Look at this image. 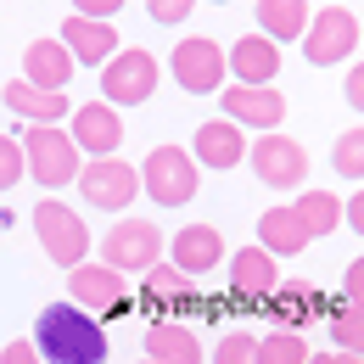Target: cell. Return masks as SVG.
Segmentation results:
<instances>
[{
  "label": "cell",
  "mask_w": 364,
  "mask_h": 364,
  "mask_svg": "<svg viewBox=\"0 0 364 364\" xmlns=\"http://www.w3.org/2000/svg\"><path fill=\"white\" fill-rule=\"evenodd\" d=\"M34 348L46 364H107L112 342H107V325L90 319L85 309H73L68 297L46 303L34 319Z\"/></svg>",
  "instance_id": "obj_1"
},
{
  "label": "cell",
  "mask_w": 364,
  "mask_h": 364,
  "mask_svg": "<svg viewBox=\"0 0 364 364\" xmlns=\"http://www.w3.org/2000/svg\"><path fill=\"white\" fill-rule=\"evenodd\" d=\"M196 185H202V168L191 157V146H151V157L140 163V191L157 202V208H185L196 202Z\"/></svg>",
  "instance_id": "obj_2"
},
{
  "label": "cell",
  "mask_w": 364,
  "mask_h": 364,
  "mask_svg": "<svg viewBox=\"0 0 364 364\" xmlns=\"http://www.w3.org/2000/svg\"><path fill=\"white\" fill-rule=\"evenodd\" d=\"M23 146V157H28V180L40 185V191H62V185H79V168H85V157H79V146L68 129H23L17 135Z\"/></svg>",
  "instance_id": "obj_3"
},
{
  "label": "cell",
  "mask_w": 364,
  "mask_h": 364,
  "mask_svg": "<svg viewBox=\"0 0 364 364\" xmlns=\"http://www.w3.org/2000/svg\"><path fill=\"white\" fill-rule=\"evenodd\" d=\"M163 252H168V235L151 225V219H118V225L101 235V264L112 274H146L163 264Z\"/></svg>",
  "instance_id": "obj_4"
},
{
  "label": "cell",
  "mask_w": 364,
  "mask_h": 364,
  "mask_svg": "<svg viewBox=\"0 0 364 364\" xmlns=\"http://www.w3.org/2000/svg\"><path fill=\"white\" fill-rule=\"evenodd\" d=\"M34 235H40L50 264H62V269L90 264V225H85L68 202H50V196L34 202Z\"/></svg>",
  "instance_id": "obj_5"
},
{
  "label": "cell",
  "mask_w": 364,
  "mask_h": 364,
  "mask_svg": "<svg viewBox=\"0 0 364 364\" xmlns=\"http://www.w3.org/2000/svg\"><path fill=\"white\" fill-rule=\"evenodd\" d=\"M157 79H163L157 56L146 46H124L101 68V101H107V107H140V101L157 95Z\"/></svg>",
  "instance_id": "obj_6"
},
{
  "label": "cell",
  "mask_w": 364,
  "mask_h": 364,
  "mask_svg": "<svg viewBox=\"0 0 364 364\" xmlns=\"http://www.w3.org/2000/svg\"><path fill=\"white\" fill-rule=\"evenodd\" d=\"M168 73L185 95H219L225 90V46L208 40V34H185L180 46L168 50Z\"/></svg>",
  "instance_id": "obj_7"
},
{
  "label": "cell",
  "mask_w": 364,
  "mask_h": 364,
  "mask_svg": "<svg viewBox=\"0 0 364 364\" xmlns=\"http://www.w3.org/2000/svg\"><path fill=\"white\" fill-rule=\"evenodd\" d=\"M68 303L73 309H85L90 319H124L135 303H129V291H124V274H112L107 264H79V269H68Z\"/></svg>",
  "instance_id": "obj_8"
},
{
  "label": "cell",
  "mask_w": 364,
  "mask_h": 364,
  "mask_svg": "<svg viewBox=\"0 0 364 364\" xmlns=\"http://www.w3.org/2000/svg\"><path fill=\"white\" fill-rule=\"evenodd\" d=\"M359 50V17L348 6H319L309 34H303V56L309 68H342Z\"/></svg>",
  "instance_id": "obj_9"
},
{
  "label": "cell",
  "mask_w": 364,
  "mask_h": 364,
  "mask_svg": "<svg viewBox=\"0 0 364 364\" xmlns=\"http://www.w3.org/2000/svg\"><path fill=\"white\" fill-rule=\"evenodd\" d=\"M79 196L101 208V213H118L124 219V208L140 196V168L135 163H124V157H95L79 168Z\"/></svg>",
  "instance_id": "obj_10"
},
{
  "label": "cell",
  "mask_w": 364,
  "mask_h": 364,
  "mask_svg": "<svg viewBox=\"0 0 364 364\" xmlns=\"http://www.w3.org/2000/svg\"><path fill=\"white\" fill-rule=\"evenodd\" d=\"M247 168L269 185V191H297V185L309 180V151H303L291 135L274 129V135H258L247 146Z\"/></svg>",
  "instance_id": "obj_11"
},
{
  "label": "cell",
  "mask_w": 364,
  "mask_h": 364,
  "mask_svg": "<svg viewBox=\"0 0 364 364\" xmlns=\"http://www.w3.org/2000/svg\"><path fill=\"white\" fill-rule=\"evenodd\" d=\"M68 135L79 146V157H118V146H124V112L118 107H107V101H85V107H73V118H68Z\"/></svg>",
  "instance_id": "obj_12"
},
{
  "label": "cell",
  "mask_w": 364,
  "mask_h": 364,
  "mask_svg": "<svg viewBox=\"0 0 364 364\" xmlns=\"http://www.w3.org/2000/svg\"><path fill=\"white\" fill-rule=\"evenodd\" d=\"M230 85H247V90H269L274 73H280V46L264 40V34H241L235 46L225 50Z\"/></svg>",
  "instance_id": "obj_13"
},
{
  "label": "cell",
  "mask_w": 364,
  "mask_h": 364,
  "mask_svg": "<svg viewBox=\"0 0 364 364\" xmlns=\"http://www.w3.org/2000/svg\"><path fill=\"white\" fill-rule=\"evenodd\" d=\"M73 73H79V62L68 56L62 40H28V50H23V73H17V79L34 85V90H46V95H68Z\"/></svg>",
  "instance_id": "obj_14"
},
{
  "label": "cell",
  "mask_w": 364,
  "mask_h": 364,
  "mask_svg": "<svg viewBox=\"0 0 364 364\" xmlns=\"http://www.w3.org/2000/svg\"><path fill=\"white\" fill-rule=\"evenodd\" d=\"M225 118L235 129H258V135H274L280 118H286V95L274 90H247V85H225Z\"/></svg>",
  "instance_id": "obj_15"
},
{
  "label": "cell",
  "mask_w": 364,
  "mask_h": 364,
  "mask_svg": "<svg viewBox=\"0 0 364 364\" xmlns=\"http://www.w3.org/2000/svg\"><path fill=\"white\" fill-rule=\"evenodd\" d=\"M168 264H174L185 280L219 269V264H225V235L213 225H180V235H168Z\"/></svg>",
  "instance_id": "obj_16"
},
{
  "label": "cell",
  "mask_w": 364,
  "mask_h": 364,
  "mask_svg": "<svg viewBox=\"0 0 364 364\" xmlns=\"http://www.w3.org/2000/svg\"><path fill=\"white\" fill-rule=\"evenodd\" d=\"M247 146L252 140L241 135L230 118H208V124H196V135H191V157H196V168H235V163H247Z\"/></svg>",
  "instance_id": "obj_17"
},
{
  "label": "cell",
  "mask_w": 364,
  "mask_h": 364,
  "mask_svg": "<svg viewBox=\"0 0 364 364\" xmlns=\"http://www.w3.org/2000/svg\"><path fill=\"white\" fill-rule=\"evenodd\" d=\"M56 40L68 46V56H73L79 68H107V62L124 50V46H118V28H112V23H90V17H79V11L62 23V34H56Z\"/></svg>",
  "instance_id": "obj_18"
},
{
  "label": "cell",
  "mask_w": 364,
  "mask_h": 364,
  "mask_svg": "<svg viewBox=\"0 0 364 364\" xmlns=\"http://www.w3.org/2000/svg\"><path fill=\"white\" fill-rule=\"evenodd\" d=\"M0 101H6V112L28 118L34 129H62V118H73V101L68 95H46V90H34V85H23V79H11L0 90Z\"/></svg>",
  "instance_id": "obj_19"
},
{
  "label": "cell",
  "mask_w": 364,
  "mask_h": 364,
  "mask_svg": "<svg viewBox=\"0 0 364 364\" xmlns=\"http://www.w3.org/2000/svg\"><path fill=\"white\" fill-rule=\"evenodd\" d=\"M230 286H235L241 297L269 303L274 291H280V258H269L264 247H241V252L230 258Z\"/></svg>",
  "instance_id": "obj_20"
},
{
  "label": "cell",
  "mask_w": 364,
  "mask_h": 364,
  "mask_svg": "<svg viewBox=\"0 0 364 364\" xmlns=\"http://www.w3.org/2000/svg\"><path fill=\"white\" fill-rule=\"evenodd\" d=\"M146 364H202V336L185 319H157L146 331Z\"/></svg>",
  "instance_id": "obj_21"
},
{
  "label": "cell",
  "mask_w": 364,
  "mask_h": 364,
  "mask_svg": "<svg viewBox=\"0 0 364 364\" xmlns=\"http://www.w3.org/2000/svg\"><path fill=\"white\" fill-rule=\"evenodd\" d=\"M252 23H258V34H264V40L286 46V40H303V34H309L314 6H309V0H258Z\"/></svg>",
  "instance_id": "obj_22"
},
{
  "label": "cell",
  "mask_w": 364,
  "mask_h": 364,
  "mask_svg": "<svg viewBox=\"0 0 364 364\" xmlns=\"http://www.w3.org/2000/svg\"><path fill=\"white\" fill-rule=\"evenodd\" d=\"M258 247H264L269 258H297V252H309V230H303V219L291 213V202H280V208H269V213L258 219Z\"/></svg>",
  "instance_id": "obj_23"
},
{
  "label": "cell",
  "mask_w": 364,
  "mask_h": 364,
  "mask_svg": "<svg viewBox=\"0 0 364 364\" xmlns=\"http://www.w3.org/2000/svg\"><path fill=\"white\" fill-rule=\"evenodd\" d=\"M269 314H274V325H280V331H303V325L319 314L314 286H309V280H280V291L269 297Z\"/></svg>",
  "instance_id": "obj_24"
},
{
  "label": "cell",
  "mask_w": 364,
  "mask_h": 364,
  "mask_svg": "<svg viewBox=\"0 0 364 364\" xmlns=\"http://www.w3.org/2000/svg\"><path fill=\"white\" fill-rule=\"evenodd\" d=\"M291 213L303 219V230H309V241L314 235H331V230H342V196H331V191H303L297 202H291Z\"/></svg>",
  "instance_id": "obj_25"
},
{
  "label": "cell",
  "mask_w": 364,
  "mask_h": 364,
  "mask_svg": "<svg viewBox=\"0 0 364 364\" xmlns=\"http://www.w3.org/2000/svg\"><path fill=\"white\" fill-rule=\"evenodd\" d=\"M325 336L336 342V353H353V359H364V303H336L331 314H325Z\"/></svg>",
  "instance_id": "obj_26"
},
{
  "label": "cell",
  "mask_w": 364,
  "mask_h": 364,
  "mask_svg": "<svg viewBox=\"0 0 364 364\" xmlns=\"http://www.w3.org/2000/svg\"><path fill=\"white\" fill-rule=\"evenodd\" d=\"M309 359H314V348H309L303 331L269 325V336H258V364H309Z\"/></svg>",
  "instance_id": "obj_27"
},
{
  "label": "cell",
  "mask_w": 364,
  "mask_h": 364,
  "mask_svg": "<svg viewBox=\"0 0 364 364\" xmlns=\"http://www.w3.org/2000/svg\"><path fill=\"white\" fill-rule=\"evenodd\" d=\"M140 280H146V297H151V303H163V309H180V303L196 297V280H185L174 264H157V269H146Z\"/></svg>",
  "instance_id": "obj_28"
},
{
  "label": "cell",
  "mask_w": 364,
  "mask_h": 364,
  "mask_svg": "<svg viewBox=\"0 0 364 364\" xmlns=\"http://www.w3.org/2000/svg\"><path fill=\"white\" fill-rule=\"evenodd\" d=\"M331 168L342 174V180H364V124H353V129H342L336 135V146H331Z\"/></svg>",
  "instance_id": "obj_29"
},
{
  "label": "cell",
  "mask_w": 364,
  "mask_h": 364,
  "mask_svg": "<svg viewBox=\"0 0 364 364\" xmlns=\"http://www.w3.org/2000/svg\"><path fill=\"white\" fill-rule=\"evenodd\" d=\"M213 364H258V331H225L213 348Z\"/></svg>",
  "instance_id": "obj_30"
},
{
  "label": "cell",
  "mask_w": 364,
  "mask_h": 364,
  "mask_svg": "<svg viewBox=\"0 0 364 364\" xmlns=\"http://www.w3.org/2000/svg\"><path fill=\"white\" fill-rule=\"evenodd\" d=\"M23 174H28V157H23L17 135H0V191H11Z\"/></svg>",
  "instance_id": "obj_31"
},
{
  "label": "cell",
  "mask_w": 364,
  "mask_h": 364,
  "mask_svg": "<svg viewBox=\"0 0 364 364\" xmlns=\"http://www.w3.org/2000/svg\"><path fill=\"white\" fill-rule=\"evenodd\" d=\"M0 364H46V359H40V348H34L28 336H17V342L0 348Z\"/></svg>",
  "instance_id": "obj_32"
},
{
  "label": "cell",
  "mask_w": 364,
  "mask_h": 364,
  "mask_svg": "<svg viewBox=\"0 0 364 364\" xmlns=\"http://www.w3.org/2000/svg\"><path fill=\"white\" fill-rule=\"evenodd\" d=\"M146 11H151V23H185L191 17V0H151Z\"/></svg>",
  "instance_id": "obj_33"
},
{
  "label": "cell",
  "mask_w": 364,
  "mask_h": 364,
  "mask_svg": "<svg viewBox=\"0 0 364 364\" xmlns=\"http://www.w3.org/2000/svg\"><path fill=\"white\" fill-rule=\"evenodd\" d=\"M342 297H348V303H364V258L348 264V274H342Z\"/></svg>",
  "instance_id": "obj_34"
},
{
  "label": "cell",
  "mask_w": 364,
  "mask_h": 364,
  "mask_svg": "<svg viewBox=\"0 0 364 364\" xmlns=\"http://www.w3.org/2000/svg\"><path fill=\"white\" fill-rule=\"evenodd\" d=\"M342 225L353 230V235H364V185L348 196V202H342Z\"/></svg>",
  "instance_id": "obj_35"
},
{
  "label": "cell",
  "mask_w": 364,
  "mask_h": 364,
  "mask_svg": "<svg viewBox=\"0 0 364 364\" xmlns=\"http://www.w3.org/2000/svg\"><path fill=\"white\" fill-rule=\"evenodd\" d=\"M342 95H348V107H353V112H364V62H359V68H348Z\"/></svg>",
  "instance_id": "obj_36"
},
{
  "label": "cell",
  "mask_w": 364,
  "mask_h": 364,
  "mask_svg": "<svg viewBox=\"0 0 364 364\" xmlns=\"http://www.w3.org/2000/svg\"><path fill=\"white\" fill-rule=\"evenodd\" d=\"M124 11V0H85L79 6V17H90V23H107V17H118Z\"/></svg>",
  "instance_id": "obj_37"
},
{
  "label": "cell",
  "mask_w": 364,
  "mask_h": 364,
  "mask_svg": "<svg viewBox=\"0 0 364 364\" xmlns=\"http://www.w3.org/2000/svg\"><path fill=\"white\" fill-rule=\"evenodd\" d=\"M331 364H364V359H353V353H331Z\"/></svg>",
  "instance_id": "obj_38"
},
{
  "label": "cell",
  "mask_w": 364,
  "mask_h": 364,
  "mask_svg": "<svg viewBox=\"0 0 364 364\" xmlns=\"http://www.w3.org/2000/svg\"><path fill=\"white\" fill-rule=\"evenodd\" d=\"M309 364H331V353H314V359H309Z\"/></svg>",
  "instance_id": "obj_39"
},
{
  "label": "cell",
  "mask_w": 364,
  "mask_h": 364,
  "mask_svg": "<svg viewBox=\"0 0 364 364\" xmlns=\"http://www.w3.org/2000/svg\"><path fill=\"white\" fill-rule=\"evenodd\" d=\"M140 364H146V359H140Z\"/></svg>",
  "instance_id": "obj_40"
}]
</instances>
